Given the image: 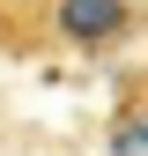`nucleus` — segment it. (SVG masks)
Masks as SVG:
<instances>
[{
    "label": "nucleus",
    "instance_id": "obj_1",
    "mask_svg": "<svg viewBox=\"0 0 148 156\" xmlns=\"http://www.w3.org/2000/svg\"><path fill=\"white\" fill-rule=\"evenodd\" d=\"M141 37H148V0H37V45L45 52L111 60Z\"/></svg>",
    "mask_w": 148,
    "mask_h": 156
},
{
    "label": "nucleus",
    "instance_id": "obj_2",
    "mask_svg": "<svg viewBox=\"0 0 148 156\" xmlns=\"http://www.w3.org/2000/svg\"><path fill=\"white\" fill-rule=\"evenodd\" d=\"M104 156H148V67L126 74L104 119Z\"/></svg>",
    "mask_w": 148,
    "mask_h": 156
}]
</instances>
